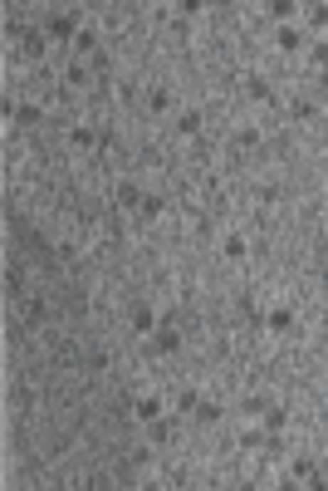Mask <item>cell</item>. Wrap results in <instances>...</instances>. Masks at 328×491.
I'll return each instance as SVG.
<instances>
[{"label":"cell","instance_id":"6","mask_svg":"<svg viewBox=\"0 0 328 491\" xmlns=\"http://www.w3.org/2000/svg\"><path fill=\"white\" fill-rule=\"evenodd\" d=\"M147 108H152V113H171V108H176V89L152 84V89H147Z\"/></svg>","mask_w":328,"mask_h":491},{"label":"cell","instance_id":"8","mask_svg":"<svg viewBox=\"0 0 328 491\" xmlns=\"http://www.w3.org/2000/svg\"><path fill=\"white\" fill-rule=\"evenodd\" d=\"M221 256H226V261H250V241L240 231H231V236L221 241Z\"/></svg>","mask_w":328,"mask_h":491},{"label":"cell","instance_id":"28","mask_svg":"<svg viewBox=\"0 0 328 491\" xmlns=\"http://www.w3.org/2000/svg\"><path fill=\"white\" fill-rule=\"evenodd\" d=\"M319 324H324V329H328V310H324V314H319Z\"/></svg>","mask_w":328,"mask_h":491},{"label":"cell","instance_id":"27","mask_svg":"<svg viewBox=\"0 0 328 491\" xmlns=\"http://www.w3.org/2000/svg\"><path fill=\"white\" fill-rule=\"evenodd\" d=\"M88 368H93V373H98V368H108V354H103V349H93V354H88Z\"/></svg>","mask_w":328,"mask_h":491},{"label":"cell","instance_id":"2","mask_svg":"<svg viewBox=\"0 0 328 491\" xmlns=\"http://www.w3.org/2000/svg\"><path fill=\"white\" fill-rule=\"evenodd\" d=\"M74 25H79V15H74V10H64V15H49L44 35H49L54 45H69V40H79V35H74Z\"/></svg>","mask_w":328,"mask_h":491},{"label":"cell","instance_id":"24","mask_svg":"<svg viewBox=\"0 0 328 491\" xmlns=\"http://www.w3.org/2000/svg\"><path fill=\"white\" fill-rule=\"evenodd\" d=\"M309 59H314V69H324V74H328V40L309 45Z\"/></svg>","mask_w":328,"mask_h":491},{"label":"cell","instance_id":"14","mask_svg":"<svg viewBox=\"0 0 328 491\" xmlns=\"http://www.w3.org/2000/svg\"><path fill=\"white\" fill-rule=\"evenodd\" d=\"M270 393H245V398H240V413H245V418H265V413H270Z\"/></svg>","mask_w":328,"mask_h":491},{"label":"cell","instance_id":"3","mask_svg":"<svg viewBox=\"0 0 328 491\" xmlns=\"http://www.w3.org/2000/svg\"><path fill=\"white\" fill-rule=\"evenodd\" d=\"M152 349H157V354H176V349H181V329H176V319H162V324L152 329Z\"/></svg>","mask_w":328,"mask_h":491},{"label":"cell","instance_id":"1","mask_svg":"<svg viewBox=\"0 0 328 491\" xmlns=\"http://www.w3.org/2000/svg\"><path fill=\"white\" fill-rule=\"evenodd\" d=\"M162 413H166V398H162V393H142V398H132V423H147V428H152Z\"/></svg>","mask_w":328,"mask_h":491},{"label":"cell","instance_id":"11","mask_svg":"<svg viewBox=\"0 0 328 491\" xmlns=\"http://www.w3.org/2000/svg\"><path fill=\"white\" fill-rule=\"evenodd\" d=\"M191 418L211 428V423H221V418H226V408H221V403L211 398V393H201V403H196V413H191Z\"/></svg>","mask_w":328,"mask_h":491},{"label":"cell","instance_id":"23","mask_svg":"<svg viewBox=\"0 0 328 491\" xmlns=\"http://www.w3.org/2000/svg\"><path fill=\"white\" fill-rule=\"evenodd\" d=\"M137 212H142L147 222H157V217L166 212V202H162V197H142V207H137Z\"/></svg>","mask_w":328,"mask_h":491},{"label":"cell","instance_id":"10","mask_svg":"<svg viewBox=\"0 0 328 491\" xmlns=\"http://www.w3.org/2000/svg\"><path fill=\"white\" fill-rule=\"evenodd\" d=\"M69 148H79V153H93V148H98V128H88V123H74V128H69Z\"/></svg>","mask_w":328,"mask_h":491},{"label":"cell","instance_id":"26","mask_svg":"<svg viewBox=\"0 0 328 491\" xmlns=\"http://www.w3.org/2000/svg\"><path fill=\"white\" fill-rule=\"evenodd\" d=\"M255 143H260L255 128H240V133H236V148H255Z\"/></svg>","mask_w":328,"mask_h":491},{"label":"cell","instance_id":"12","mask_svg":"<svg viewBox=\"0 0 328 491\" xmlns=\"http://www.w3.org/2000/svg\"><path fill=\"white\" fill-rule=\"evenodd\" d=\"M275 45L285 49V54L304 49V30H299V25H280V30H275Z\"/></svg>","mask_w":328,"mask_h":491},{"label":"cell","instance_id":"15","mask_svg":"<svg viewBox=\"0 0 328 491\" xmlns=\"http://www.w3.org/2000/svg\"><path fill=\"white\" fill-rule=\"evenodd\" d=\"M289 428V408L285 403H270V413H265V433H285Z\"/></svg>","mask_w":328,"mask_h":491},{"label":"cell","instance_id":"17","mask_svg":"<svg viewBox=\"0 0 328 491\" xmlns=\"http://www.w3.org/2000/svg\"><path fill=\"white\" fill-rule=\"evenodd\" d=\"M304 25H309V30H328V0H319V5H304Z\"/></svg>","mask_w":328,"mask_h":491},{"label":"cell","instance_id":"4","mask_svg":"<svg viewBox=\"0 0 328 491\" xmlns=\"http://www.w3.org/2000/svg\"><path fill=\"white\" fill-rule=\"evenodd\" d=\"M201 128H206V118H201V108H181L176 113V138H201Z\"/></svg>","mask_w":328,"mask_h":491},{"label":"cell","instance_id":"20","mask_svg":"<svg viewBox=\"0 0 328 491\" xmlns=\"http://www.w3.org/2000/svg\"><path fill=\"white\" fill-rule=\"evenodd\" d=\"M196 403H201V393H196V388H181V393H176V403H171V408H176L181 418H191V413H196Z\"/></svg>","mask_w":328,"mask_h":491},{"label":"cell","instance_id":"18","mask_svg":"<svg viewBox=\"0 0 328 491\" xmlns=\"http://www.w3.org/2000/svg\"><path fill=\"white\" fill-rule=\"evenodd\" d=\"M15 123H20V128H35V123H44V108L40 103H20V108H15Z\"/></svg>","mask_w":328,"mask_h":491},{"label":"cell","instance_id":"13","mask_svg":"<svg viewBox=\"0 0 328 491\" xmlns=\"http://www.w3.org/2000/svg\"><path fill=\"white\" fill-rule=\"evenodd\" d=\"M265 10H270V20H275V25H294V15H299L304 5H294V0H270Z\"/></svg>","mask_w":328,"mask_h":491},{"label":"cell","instance_id":"16","mask_svg":"<svg viewBox=\"0 0 328 491\" xmlns=\"http://www.w3.org/2000/svg\"><path fill=\"white\" fill-rule=\"evenodd\" d=\"M113 197H118V207H123V212L142 207V192H137V182H118V192H113Z\"/></svg>","mask_w":328,"mask_h":491},{"label":"cell","instance_id":"7","mask_svg":"<svg viewBox=\"0 0 328 491\" xmlns=\"http://www.w3.org/2000/svg\"><path fill=\"white\" fill-rule=\"evenodd\" d=\"M294 324H299V319H294V310H289V305L270 310V319H265V329H270V334H294Z\"/></svg>","mask_w":328,"mask_h":491},{"label":"cell","instance_id":"19","mask_svg":"<svg viewBox=\"0 0 328 491\" xmlns=\"http://www.w3.org/2000/svg\"><path fill=\"white\" fill-rule=\"evenodd\" d=\"M44 45H49V35L30 30V35H25V49H20V54H25V59H44Z\"/></svg>","mask_w":328,"mask_h":491},{"label":"cell","instance_id":"5","mask_svg":"<svg viewBox=\"0 0 328 491\" xmlns=\"http://www.w3.org/2000/svg\"><path fill=\"white\" fill-rule=\"evenodd\" d=\"M289 477H294V487H324V477H319V467H314L309 457H299V462L289 467Z\"/></svg>","mask_w":328,"mask_h":491},{"label":"cell","instance_id":"9","mask_svg":"<svg viewBox=\"0 0 328 491\" xmlns=\"http://www.w3.org/2000/svg\"><path fill=\"white\" fill-rule=\"evenodd\" d=\"M127 319H132V334H152V329L162 324V319L152 314V305H132V314H127Z\"/></svg>","mask_w":328,"mask_h":491},{"label":"cell","instance_id":"22","mask_svg":"<svg viewBox=\"0 0 328 491\" xmlns=\"http://www.w3.org/2000/svg\"><path fill=\"white\" fill-rule=\"evenodd\" d=\"M289 118L309 123V118H314V103H309V98H289Z\"/></svg>","mask_w":328,"mask_h":491},{"label":"cell","instance_id":"21","mask_svg":"<svg viewBox=\"0 0 328 491\" xmlns=\"http://www.w3.org/2000/svg\"><path fill=\"white\" fill-rule=\"evenodd\" d=\"M245 93L255 98V103H270V84H265L260 74H250V79H245Z\"/></svg>","mask_w":328,"mask_h":491},{"label":"cell","instance_id":"25","mask_svg":"<svg viewBox=\"0 0 328 491\" xmlns=\"http://www.w3.org/2000/svg\"><path fill=\"white\" fill-rule=\"evenodd\" d=\"M64 84H69V89H83V84H88V69H83V64H69Z\"/></svg>","mask_w":328,"mask_h":491}]
</instances>
